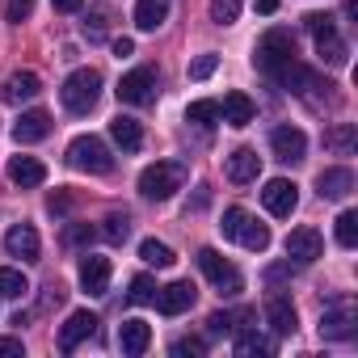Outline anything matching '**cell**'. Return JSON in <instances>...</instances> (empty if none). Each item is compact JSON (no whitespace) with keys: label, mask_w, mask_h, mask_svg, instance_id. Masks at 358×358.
<instances>
[{"label":"cell","mask_w":358,"mask_h":358,"mask_svg":"<svg viewBox=\"0 0 358 358\" xmlns=\"http://www.w3.org/2000/svg\"><path fill=\"white\" fill-rule=\"evenodd\" d=\"M257 13H262V17H270V13H278V0H257Z\"/></svg>","instance_id":"obj_47"},{"label":"cell","mask_w":358,"mask_h":358,"mask_svg":"<svg viewBox=\"0 0 358 358\" xmlns=\"http://www.w3.org/2000/svg\"><path fill=\"white\" fill-rule=\"evenodd\" d=\"M186 122L215 127V122H220V101H190V110H186Z\"/></svg>","instance_id":"obj_33"},{"label":"cell","mask_w":358,"mask_h":358,"mask_svg":"<svg viewBox=\"0 0 358 358\" xmlns=\"http://www.w3.org/2000/svg\"><path fill=\"white\" fill-rule=\"evenodd\" d=\"M59 97H64V110L89 114V110L97 106V97H101V72H97V68H76V72L64 80Z\"/></svg>","instance_id":"obj_3"},{"label":"cell","mask_w":358,"mask_h":358,"mask_svg":"<svg viewBox=\"0 0 358 358\" xmlns=\"http://www.w3.org/2000/svg\"><path fill=\"white\" fill-rule=\"evenodd\" d=\"M38 89H43L38 72H13V76H9L5 97H9V101H30V97H38Z\"/></svg>","instance_id":"obj_27"},{"label":"cell","mask_w":358,"mask_h":358,"mask_svg":"<svg viewBox=\"0 0 358 358\" xmlns=\"http://www.w3.org/2000/svg\"><path fill=\"white\" fill-rule=\"evenodd\" d=\"M215 68H220V55H215V51H207V55H199V59L190 64V80H207Z\"/></svg>","instance_id":"obj_39"},{"label":"cell","mask_w":358,"mask_h":358,"mask_svg":"<svg viewBox=\"0 0 358 358\" xmlns=\"http://www.w3.org/2000/svg\"><path fill=\"white\" fill-rule=\"evenodd\" d=\"M220 232H224L228 241H241V245H245V249H253V253H266V249H270V228H266V224H257L245 207H228V211H224Z\"/></svg>","instance_id":"obj_4"},{"label":"cell","mask_w":358,"mask_h":358,"mask_svg":"<svg viewBox=\"0 0 358 358\" xmlns=\"http://www.w3.org/2000/svg\"><path fill=\"white\" fill-rule=\"evenodd\" d=\"M266 354H274L270 337H262V333H241L236 337V358H266Z\"/></svg>","instance_id":"obj_28"},{"label":"cell","mask_w":358,"mask_h":358,"mask_svg":"<svg viewBox=\"0 0 358 358\" xmlns=\"http://www.w3.org/2000/svg\"><path fill=\"white\" fill-rule=\"evenodd\" d=\"M337 245L341 249H354L358 245V215L354 211H341L337 215Z\"/></svg>","instance_id":"obj_34"},{"label":"cell","mask_w":358,"mask_h":358,"mask_svg":"<svg viewBox=\"0 0 358 358\" xmlns=\"http://www.w3.org/2000/svg\"><path fill=\"white\" fill-rule=\"evenodd\" d=\"M34 13V0H9V5H5V17L9 22H26Z\"/></svg>","instance_id":"obj_42"},{"label":"cell","mask_w":358,"mask_h":358,"mask_svg":"<svg viewBox=\"0 0 358 358\" xmlns=\"http://www.w3.org/2000/svg\"><path fill=\"white\" fill-rule=\"evenodd\" d=\"M22 354H26L22 337H0V358H22Z\"/></svg>","instance_id":"obj_43"},{"label":"cell","mask_w":358,"mask_h":358,"mask_svg":"<svg viewBox=\"0 0 358 358\" xmlns=\"http://www.w3.org/2000/svg\"><path fill=\"white\" fill-rule=\"evenodd\" d=\"M93 333H97V316L80 308V312H72V316L64 320V329H59V350L72 354V350H76L85 337H93Z\"/></svg>","instance_id":"obj_15"},{"label":"cell","mask_w":358,"mask_h":358,"mask_svg":"<svg viewBox=\"0 0 358 358\" xmlns=\"http://www.w3.org/2000/svg\"><path fill=\"white\" fill-rule=\"evenodd\" d=\"M287 274H291V262H287V266H270V270H266V278H270V282H278V278H287Z\"/></svg>","instance_id":"obj_46"},{"label":"cell","mask_w":358,"mask_h":358,"mask_svg":"<svg viewBox=\"0 0 358 358\" xmlns=\"http://www.w3.org/2000/svg\"><path fill=\"white\" fill-rule=\"evenodd\" d=\"M253 64H257L262 76L282 80V76L299 64V55H295V34H291V30H266L262 43H257V51H253Z\"/></svg>","instance_id":"obj_1"},{"label":"cell","mask_w":358,"mask_h":358,"mask_svg":"<svg viewBox=\"0 0 358 358\" xmlns=\"http://www.w3.org/2000/svg\"><path fill=\"white\" fill-rule=\"evenodd\" d=\"M324 148L337 152V156H354V148H358V131H354V122H333V127L324 131Z\"/></svg>","instance_id":"obj_25"},{"label":"cell","mask_w":358,"mask_h":358,"mask_svg":"<svg viewBox=\"0 0 358 358\" xmlns=\"http://www.w3.org/2000/svg\"><path fill=\"white\" fill-rule=\"evenodd\" d=\"M5 253H9V257H22V262H38L43 241H38V232H34L30 224H13V228L5 232Z\"/></svg>","instance_id":"obj_12"},{"label":"cell","mask_w":358,"mask_h":358,"mask_svg":"<svg viewBox=\"0 0 358 358\" xmlns=\"http://www.w3.org/2000/svg\"><path fill=\"white\" fill-rule=\"evenodd\" d=\"M354 329H358V312H354L350 299H333V303L320 312V337L345 341V337H354Z\"/></svg>","instance_id":"obj_7"},{"label":"cell","mask_w":358,"mask_h":358,"mask_svg":"<svg viewBox=\"0 0 358 358\" xmlns=\"http://www.w3.org/2000/svg\"><path fill=\"white\" fill-rule=\"evenodd\" d=\"M114 55H118V59L135 55V43H131V38H114Z\"/></svg>","instance_id":"obj_44"},{"label":"cell","mask_w":358,"mask_h":358,"mask_svg":"<svg viewBox=\"0 0 358 358\" xmlns=\"http://www.w3.org/2000/svg\"><path fill=\"white\" fill-rule=\"evenodd\" d=\"M245 320H253L249 308H241V312H211L207 316V329H211V337H232Z\"/></svg>","instance_id":"obj_26"},{"label":"cell","mask_w":358,"mask_h":358,"mask_svg":"<svg viewBox=\"0 0 358 358\" xmlns=\"http://www.w3.org/2000/svg\"><path fill=\"white\" fill-rule=\"evenodd\" d=\"M51 5H55V9H59V13H76V9H80V5H85V0H51Z\"/></svg>","instance_id":"obj_45"},{"label":"cell","mask_w":358,"mask_h":358,"mask_svg":"<svg viewBox=\"0 0 358 358\" xmlns=\"http://www.w3.org/2000/svg\"><path fill=\"white\" fill-rule=\"evenodd\" d=\"M68 164L80 169V173H110V169H114V156H110L106 139H97V135H76V139L68 143Z\"/></svg>","instance_id":"obj_5"},{"label":"cell","mask_w":358,"mask_h":358,"mask_svg":"<svg viewBox=\"0 0 358 358\" xmlns=\"http://www.w3.org/2000/svg\"><path fill=\"white\" fill-rule=\"evenodd\" d=\"M194 295H199L194 282H169V287H156V299H152V303H156L164 316H182V312L194 303Z\"/></svg>","instance_id":"obj_14"},{"label":"cell","mask_w":358,"mask_h":358,"mask_svg":"<svg viewBox=\"0 0 358 358\" xmlns=\"http://www.w3.org/2000/svg\"><path fill=\"white\" fill-rule=\"evenodd\" d=\"M51 135V114L47 110H26L17 122H13V139L17 143H38Z\"/></svg>","instance_id":"obj_20"},{"label":"cell","mask_w":358,"mask_h":358,"mask_svg":"<svg viewBox=\"0 0 358 358\" xmlns=\"http://www.w3.org/2000/svg\"><path fill=\"white\" fill-rule=\"evenodd\" d=\"M101 236H106L110 245H122V241L131 236V215H127V211H110V215L101 220Z\"/></svg>","instance_id":"obj_30"},{"label":"cell","mask_w":358,"mask_h":358,"mask_svg":"<svg viewBox=\"0 0 358 358\" xmlns=\"http://www.w3.org/2000/svg\"><path fill=\"white\" fill-rule=\"evenodd\" d=\"M85 34H89V43L106 38V9H93V13L85 17Z\"/></svg>","instance_id":"obj_41"},{"label":"cell","mask_w":358,"mask_h":358,"mask_svg":"<svg viewBox=\"0 0 358 358\" xmlns=\"http://www.w3.org/2000/svg\"><path fill=\"white\" fill-rule=\"evenodd\" d=\"M139 257H143L148 266H160V270L177 262V257H173V249H169L164 241H143V245H139Z\"/></svg>","instance_id":"obj_32"},{"label":"cell","mask_w":358,"mask_h":358,"mask_svg":"<svg viewBox=\"0 0 358 358\" xmlns=\"http://www.w3.org/2000/svg\"><path fill=\"white\" fill-rule=\"evenodd\" d=\"M228 182H236V186H249V182H257V173H262V160H257V152L253 148H236L232 156H228Z\"/></svg>","instance_id":"obj_19"},{"label":"cell","mask_w":358,"mask_h":358,"mask_svg":"<svg viewBox=\"0 0 358 358\" xmlns=\"http://www.w3.org/2000/svg\"><path fill=\"white\" fill-rule=\"evenodd\" d=\"M199 270L211 278V287L220 291V295H236L241 287H245V278H241V270L228 262V257H220L215 249H199Z\"/></svg>","instance_id":"obj_6"},{"label":"cell","mask_w":358,"mask_h":358,"mask_svg":"<svg viewBox=\"0 0 358 358\" xmlns=\"http://www.w3.org/2000/svg\"><path fill=\"white\" fill-rule=\"evenodd\" d=\"M266 320H270V329L274 333H295L299 329V312H295V303H291V295H270L266 299Z\"/></svg>","instance_id":"obj_18"},{"label":"cell","mask_w":358,"mask_h":358,"mask_svg":"<svg viewBox=\"0 0 358 358\" xmlns=\"http://www.w3.org/2000/svg\"><path fill=\"white\" fill-rule=\"evenodd\" d=\"M262 203H266L270 215L282 220V215H291L299 207V186L287 182V177H274V182H266V190H262Z\"/></svg>","instance_id":"obj_10"},{"label":"cell","mask_w":358,"mask_h":358,"mask_svg":"<svg viewBox=\"0 0 358 358\" xmlns=\"http://www.w3.org/2000/svg\"><path fill=\"white\" fill-rule=\"evenodd\" d=\"M316 51H320V59H324V64H333V68H345V59H350V47H345L337 34L316 38Z\"/></svg>","instance_id":"obj_31"},{"label":"cell","mask_w":358,"mask_h":358,"mask_svg":"<svg viewBox=\"0 0 358 358\" xmlns=\"http://www.w3.org/2000/svg\"><path fill=\"white\" fill-rule=\"evenodd\" d=\"M118 101L122 106H148V101H156V72L152 68H131L122 80H118Z\"/></svg>","instance_id":"obj_8"},{"label":"cell","mask_w":358,"mask_h":358,"mask_svg":"<svg viewBox=\"0 0 358 358\" xmlns=\"http://www.w3.org/2000/svg\"><path fill=\"white\" fill-rule=\"evenodd\" d=\"M110 135H114V143H118L122 152H139V148H143V127H139L135 118H127V114H118V118L110 122Z\"/></svg>","instance_id":"obj_24"},{"label":"cell","mask_w":358,"mask_h":358,"mask_svg":"<svg viewBox=\"0 0 358 358\" xmlns=\"http://www.w3.org/2000/svg\"><path fill=\"white\" fill-rule=\"evenodd\" d=\"M253 101H249V93H241V89H232V93H224V101H220V118L228 122V127H249L253 122Z\"/></svg>","instance_id":"obj_22"},{"label":"cell","mask_w":358,"mask_h":358,"mask_svg":"<svg viewBox=\"0 0 358 358\" xmlns=\"http://www.w3.org/2000/svg\"><path fill=\"white\" fill-rule=\"evenodd\" d=\"M350 190H354V169H345V164L320 169V177H316V194L320 199L341 203V199H350Z\"/></svg>","instance_id":"obj_11"},{"label":"cell","mask_w":358,"mask_h":358,"mask_svg":"<svg viewBox=\"0 0 358 358\" xmlns=\"http://www.w3.org/2000/svg\"><path fill=\"white\" fill-rule=\"evenodd\" d=\"M169 22V0H135V26L139 30H160Z\"/></svg>","instance_id":"obj_23"},{"label":"cell","mask_w":358,"mask_h":358,"mask_svg":"<svg viewBox=\"0 0 358 358\" xmlns=\"http://www.w3.org/2000/svg\"><path fill=\"white\" fill-rule=\"evenodd\" d=\"M203 354H207L203 337H177L173 341V358H203Z\"/></svg>","instance_id":"obj_38"},{"label":"cell","mask_w":358,"mask_h":358,"mask_svg":"<svg viewBox=\"0 0 358 358\" xmlns=\"http://www.w3.org/2000/svg\"><path fill=\"white\" fill-rule=\"evenodd\" d=\"M270 148H274V156H278L282 164H295V160H303V152H308V135H303L299 127L282 122V127L270 131Z\"/></svg>","instance_id":"obj_9"},{"label":"cell","mask_w":358,"mask_h":358,"mask_svg":"<svg viewBox=\"0 0 358 358\" xmlns=\"http://www.w3.org/2000/svg\"><path fill=\"white\" fill-rule=\"evenodd\" d=\"M80 287H85L89 295H106V291H110V257L85 253V257H80Z\"/></svg>","instance_id":"obj_17"},{"label":"cell","mask_w":358,"mask_h":358,"mask_svg":"<svg viewBox=\"0 0 358 358\" xmlns=\"http://www.w3.org/2000/svg\"><path fill=\"white\" fill-rule=\"evenodd\" d=\"M303 26H308V34H312V38H329V34H337V22H333L329 13H308V17H303Z\"/></svg>","instance_id":"obj_37"},{"label":"cell","mask_w":358,"mask_h":358,"mask_svg":"<svg viewBox=\"0 0 358 358\" xmlns=\"http://www.w3.org/2000/svg\"><path fill=\"white\" fill-rule=\"evenodd\" d=\"M97 236V228H89V224H68L64 228V245H89Z\"/></svg>","instance_id":"obj_40"},{"label":"cell","mask_w":358,"mask_h":358,"mask_svg":"<svg viewBox=\"0 0 358 358\" xmlns=\"http://www.w3.org/2000/svg\"><path fill=\"white\" fill-rule=\"evenodd\" d=\"M152 299H156V282H152L148 274H135V278H131V291H127V303L139 308V303H152Z\"/></svg>","instance_id":"obj_35"},{"label":"cell","mask_w":358,"mask_h":358,"mask_svg":"<svg viewBox=\"0 0 358 358\" xmlns=\"http://www.w3.org/2000/svg\"><path fill=\"white\" fill-rule=\"evenodd\" d=\"M182 186H186V169L173 164V160H156V164H148V169L139 173V194H143V199H156V203L173 199Z\"/></svg>","instance_id":"obj_2"},{"label":"cell","mask_w":358,"mask_h":358,"mask_svg":"<svg viewBox=\"0 0 358 358\" xmlns=\"http://www.w3.org/2000/svg\"><path fill=\"white\" fill-rule=\"evenodd\" d=\"M320 253H324V241H320V232H316V228H295V232L287 236V257H291V262L312 266Z\"/></svg>","instance_id":"obj_13"},{"label":"cell","mask_w":358,"mask_h":358,"mask_svg":"<svg viewBox=\"0 0 358 358\" xmlns=\"http://www.w3.org/2000/svg\"><path fill=\"white\" fill-rule=\"evenodd\" d=\"M118 345H122L127 358H139L152 345V324L148 320H122L118 324Z\"/></svg>","instance_id":"obj_21"},{"label":"cell","mask_w":358,"mask_h":358,"mask_svg":"<svg viewBox=\"0 0 358 358\" xmlns=\"http://www.w3.org/2000/svg\"><path fill=\"white\" fill-rule=\"evenodd\" d=\"M9 182L22 190H34L47 182V164L38 156H9Z\"/></svg>","instance_id":"obj_16"},{"label":"cell","mask_w":358,"mask_h":358,"mask_svg":"<svg viewBox=\"0 0 358 358\" xmlns=\"http://www.w3.org/2000/svg\"><path fill=\"white\" fill-rule=\"evenodd\" d=\"M26 291H30V282H26V274H22V270L0 266V299H22Z\"/></svg>","instance_id":"obj_29"},{"label":"cell","mask_w":358,"mask_h":358,"mask_svg":"<svg viewBox=\"0 0 358 358\" xmlns=\"http://www.w3.org/2000/svg\"><path fill=\"white\" fill-rule=\"evenodd\" d=\"M241 17V0H211V22L215 26H232Z\"/></svg>","instance_id":"obj_36"}]
</instances>
